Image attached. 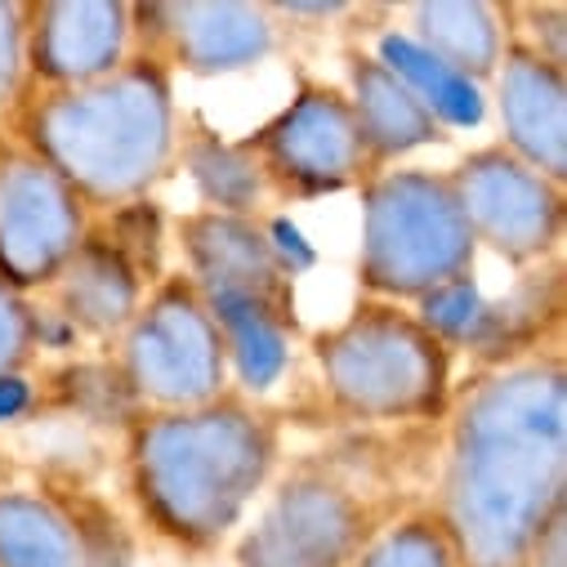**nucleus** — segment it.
Masks as SVG:
<instances>
[{
    "label": "nucleus",
    "mask_w": 567,
    "mask_h": 567,
    "mask_svg": "<svg viewBox=\"0 0 567 567\" xmlns=\"http://www.w3.org/2000/svg\"><path fill=\"white\" fill-rule=\"evenodd\" d=\"M362 567H452V554L430 523H402L362 558Z\"/></svg>",
    "instance_id": "6ab92c4d"
},
{
    "label": "nucleus",
    "mask_w": 567,
    "mask_h": 567,
    "mask_svg": "<svg viewBox=\"0 0 567 567\" xmlns=\"http://www.w3.org/2000/svg\"><path fill=\"white\" fill-rule=\"evenodd\" d=\"M63 268H68L63 305L76 327L112 331V327L130 322L134 300H138V281L116 246H85V250L76 246V255Z\"/></svg>",
    "instance_id": "dca6fc26"
},
{
    "label": "nucleus",
    "mask_w": 567,
    "mask_h": 567,
    "mask_svg": "<svg viewBox=\"0 0 567 567\" xmlns=\"http://www.w3.org/2000/svg\"><path fill=\"white\" fill-rule=\"evenodd\" d=\"M19 59H23V10L0 6V107H6L14 94Z\"/></svg>",
    "instance_id": "4be33fe9"
},
{
    "label": "nucleus",
    "mask_w": 567,
    "mask_h": 567,
    "mask_svg": "<svg viewBox=\"0 0 567 567\" xmlns=\"http://www.w3.org/2000/svg\"><path fill=\"white\" fill-rule=\"evenodd\" d=\"M264 148L272 166L300 188H336L367 162L353 107L331 90L300 94L296 107H287L277 125L264 130Z\"/></svg>",
    "instance_id": "9d476101"
},
{
    "label": "nucleus",
    "mask_w": 567,
    "mask_h": 567,
    "mask_svg": "<svg viewBox=\"0 0 567 567\" xmlns=\"http://www.w3.org/2000/svg\"><path fill=\"white\" fill-rule=\"evenodd\" d=\"M197 179L224 210H246L259 197V175L250 162H241L228 148H210V157H197Z\"/></svg>",
    "instance_id": "aec40b11"
},
{
    "label": "nucleus",
    "mask_w": 567,
    "mask_h": 567,
    "mask_svg": "<svg viewBox=\"0 0 567 567\" xmlns=\"http://www.w3.org/2000/svg\"><path fill=\"white\" fill-rule=\"evenodd\" d=\"M81 237L76 193L37 157L0 162V272L19 287L50 281Z\"/></svg>",
    "instance_id": "0eeeda50"
},
{
    "label": "nucleus",
    "mask_w": 567,
    "mask_h": 567,
    "mask_svg": "<svg viewBox=\"0 0 567 567\" xmlns=\"http://www.w3.org/2000/svg\"><path fill=\"white\" fill-rule=\"evenodd\" d=\"M37 162L72 193H138L171 153V90L153 63L125 68L112 81L76 85L32 116Z\"/></svg>",
    "instance_id": "7ed1b4c3"
},
{
    "label": "nucleus",
    "mask_w": 567,
    "mask_h": 567,
    "mask_svg": "<svg viewBox=\"0 0 567 567\" xmlns=\"http://www.w3.org/2000/svg\"><path fill=\"white\" fill-rule=\"evenodd\" d=\"M130 380L157 402H206L224 380V340L202 296L162 291L130 336Z\"/></svg>",
    "instance_id": "423d86ee"
},
{
    "label": "nucleus",
    "mask_w": 567,
    "mask_h": 567,
    "mask_svg": "<svg viewBox=\"0 0 567 567\" xmlns=\"http://www.w3.org/2000/svg\"><path fill=\"white\" fill-rule=\"evenodd\" d=\"M153 14L171 23L166 32L179 59L197 72L246 68L272 41L264 10H250V6H175V10H153Z\"/></svg>",
    "instance_id": "ddd939ff"
},
{
    "label": "nucleus",
    "mask_w": 567,
    "mask_h": 567,
    "mask_svg": "<svg viewBox=\"0 0 567 567\" xmlns=\"http://www.w3.org/2000/svg\"><path fill=\"white\" fill-rule=\"evenodd\" d=\"M28 344H32V318L0 281V380H10V371L28 358Z\"/></svg>",
    "instance_id": "412c9836"
},
{
    "label": "nucleus",
    "mask_w": 567,
    "mask_h": 567,
    "mask_svg": "<svg viewBox=\"0 0 567 567\" xmlns=\"http://www.w3.org/2000/svg\"><path fill=\"white\" fill-rule=\"evenodd\" d=\"M41 28L32 32L37 72L63 85L103 81L125 45V10L121 6H45L37 10Z\"/></svg>",
    "instance_id": "f8f14e48"
},
{
    "label": "nucleus",
    "mask_w": 567,
    "mask_h": 567,
    "mask_svg": "<svg viewBox=\"0 0 567 567\" xmlns=\"http://www.w3.org/2000/svg\"><path fill=\"white\" fill-rule=\"evenodd\" d=\"M362 536L367 514L344 487L296 478L241 540V567H344Z\"/></svg>",
    "instance_id": "6e6552de"
},
{
    "label": "nucleus",
    "mask_w": 567,
    "mask_h": 567,
    "mask_svg": "<svg viewBox=\"0 0 567 567\" xmlns=\"http://www.w3.org/2000/svg\"><path fill=\"white\" fill-rule=\"evenodd\" d=\"M268 461V430L237 406L157 420L134 447L138 496L166 532L188 545L219 540L237 523L264 483Z\"/></svg>",
    "instance_id": "f03ea898"
},
{
    "label": "nucleus",
    "mask_w": 567,
    "mask_h": 567,
    "mask_svg": "<svg viewBox=\"0 0 567 567\" xmlns=\"http://www.w3.org/2000/svg\"><path fill=\"white\" fill-rule=\"evenodd\" d=\"M420 50L447 63L452 72L487 76L501 63V28L492 6H415Z\"/></svg>",
    "instance_id": "f3484780"
},
{
    "label": "nucleus",
    "mask_w": 567,
    "mask_h": 567,
    "mask_svg": "<svg viewBox=\"0 0 567 567\" xmlns=\"http://www.w3.org/2000/svg\"><path fill=\"white\" fill-rule=\"evenodd\" d=\"M501 116L527 166L540 179H563V68L527 50L505 54Z\"/></svg>",
    "instance_id": "9b49d317"
},
{
    "label": "nucleus",
    "mask_w": 567,
    "mask_h": 567,
    "mask_svg": "<svg viewBox=\"0 0 567 567\" xmlns=\"http://www.w3.org/2000/svg\"><path fill=\"white\" fill-rule=\"evenodd\" d=\"M353 121L362 134V153L393 157L406 148H420L439 134V116L424 107L380 59H353Z\"/></svg>",
    "instance_id": "4468645a"
},
{
    "label": "nucleus",
    "mask_w": 567,
    "mask_h": 567,
    "mask_svg": "<svg viewBox=\"0 0 567 567\" xmlns=\"http://www.w3.org/2000/svg\"><path fill=\"white\" fill-rule=\"evenodd\" d=\"M474 233L456 202V188L434 175H393L375 184L367 206L362 268L375 291L434 296L465 277Z\"/></svg>",
    "instance_id": "20e7f679"
},
{
    "label": "nucleus",
    "mask_w": 567,
    "mask_h": 567,
    "mask_svg": "<svg viewBox=\"0 0 567 567\" xmlns=\"http://www.w3.org/2000/svg\"><path fill=\"white\" fill-rule=\"evenodd\" d=\"M318 358L331 393L353 415H430L443 402V344L424 322H411L398 309H358L353 322L322 336Z\"/></svg>",
    "instance_id": "39448f33"
},
{
    "label": "nucleus",
    "mask_w": 567,
    "mask_h": 567,
    "mask_svg": "<svg viewBox=\"0 0 567 567\" xmlns=\"http://www.w3.org/2000/svg\"><path fill=\"white\" fill-rule=\"evenodd\" d=\"M0 567H90L81 518L37 496H0Z\"/></svg>",
    "instance_id": "2eb2a0df"
},
{
    "label": "nucleus",
    "mask_w": 567,
    "mask_h": 567,
    "mask_svg": "<svg viewBox=\"0 0 567 567\" xmlns=\"http://www.w3.org/2000/svg\"><path fill=\"white\" fill-rule=\"evenodd\" d=\"M384 68L430 107L434 116H447V121H478L483 116V103H478V90L474 81H465L461 72H452L447 63H439L434 54H424L415 41L406 37H389L384 41Z\"/></svg>",
    "instance_id": "a211bd4d"
},
{
    "label": "nucleus",
    "mask_w": 567,
    "mask_h": 567,
    "mask_svg": "<svg viewBox=\"0 0 567 567\" xmlns=\"http://www.w3.org/2000/svg\"><path fill=\"white\" fill-rule=\"evenodd\" d=\"M563 501V375L523 367L461 415L447 474V532L470 567H518Z\"/></svg>",
    "instance_id": "f257e3e1"
},
{
    "label": "nucleus",
    "mask_w": 567,
    "mask_h": 567,
    "mask_svg": "<svg viewBox=\"0 0 567 567\" xmlns=\"http://www.w3.org/2000/svg\"><path fill=\"white\" fill-rule=\"evenodd\" d=\"M452 188L470 233L487 237L509 259H536L558 233V197L549 179L509 153H478Z\"/></svg>",
    "instance_id": "1a4fd4ad"
}]
</instances>
